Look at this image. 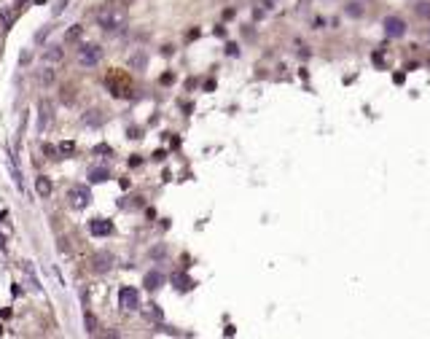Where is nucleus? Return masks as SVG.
<instances>
[{"instance_id":"11","label":"nucleus","mask_w":430,"mask_h":339,"mask_svg":"<svg viewBox=\"0 0 430 339\" xmlns=\"http://www.w3.org/2000/svg\"><path fill=\"white\" fill-rule=\"evenodd\" d=\"M172 286L178 288V291H191L194 280L186 275V272H175V275H172Z\"/></svg>"},{"instance_id":"5","label":"nucleus","mask_w":430,"mask_h":339,"mask_svg":"<svg viewBox=\"0 0 430 339\" xmlns=\"http://www.w3.org/2000/svg\"><path fill=\"white\" fill-rule=\"evenodd\" d=\"M382 27H384V35L387 38H403L406 35V22H403L401 17H387L382 22Z\"/></svg>"},{"instance_id":"4","label":"nucleus","mask_w":430,"mask_h":339,"mask_svg":"<svg viewBox=\"0 0 430 339\" xmlns=\"http://www.w3.org/2000/svg\"><path fill=\"white\" fill-rule=\"evenodd\" d=\"M67 199H70V205L76 207V210H83V207L92 202V191H89V186H73L70 194H67Z\"/></svg>"},{"instance_id":"21","label":"nucleus","mask_w":430,"mask_h":339,"mask_svg":"<svg viewBox=\"0 0 430 339\" xmlns=\"http://www.w3.org/2000/svg\"><path fill=\"white\" fill-rule=\"evenodd\" d=\"M83 318H86V331H89V334H97V323H94L92 312L86 310V315H83Z\"/></svg>"},{"instance_id":"10","label":"nucleus","mask_w":430,"mask_h":339,"mask_svg":"<svg viewBox=\"0 0 430 339\" xmlns=\"http://www.w3.org/2000/svg\"><path fill=\"white\" fill-rule=\"evenodd\" d=\"M62 57H65L62 46H49L43 51V65H57V62H62Z\"/></svg>"},{"instance_id":"23","label":"nucleus","mask_w":430,"mask_h":339,"mask_svg":"<svg viewBox=\"0 0 430 339\" xmlns=\"http://www.w3.org/2000/svg\"><path fill=\"white\" fill-rule=\"evenodd\" d=\"M226 54H229V57H237V54H239V49L234 46V43H229V46H226Z\"/></svg>"},{"instance_id":"18","label":"nucleus","mask_w":430,"mask_h":339,"mask_svg":"<svg viewBox=\"0 0 430 339\" xmlns=\"http://www.w3.org/2000/svg\"><path fill=\"white\" fill-rule=\"evenodd\" d=\"M414 11H417V17L430 19V0H419L417 6H414Z\"/></svg>"},{"instance_id":"8","label":"nucleus","mask_w":430,"mask_h":339,"mask_svg":"<svg viewBox=\"0 0 430 339\" xmlns=\"http://www.w3.org/2000/svg\"><path fill=\"white\" fill-rule=\"evenodd\" d=\"M81 124H83V127H99V124H105V111H99V108L86 111L81 116Z\"/></svg>"},{"instance_id":"27","label":"nucleus","mask_w":430,"mask_h":339,"mask_svg":"<svg viewBox=\"0 0 430 339\" xmlns=\"http://www.w3.org/2000/svg\"><path fill=\"white\" fill-rule=\"evenodd\" d=\"M0 248H6V237L3 234H0Z\"/></svg>"},{"instance_id":"12","label":"nucleus","mask_w":430,"mask_h":339,"mask_svg":"<svg viewBox=\"0 0 430 339\" xmlns=\"http://www.w3.org/2000/svg\"><path fill=\"white\" fill-rule=\"evenodd\" d=\"M111 264H113V256L111 253H97V256H94V272H108V269H111Z\"/></svg>"},{"instance_id":"16","label":"nucleus","mask_w":430,"mask_h":339,"mask_svg":"<svg viewBox=\"0 0 430 339\" xmlns=\"http://www.w3.org/2000/svg\"><path fill=\"white\" fill-rule=\"evenodd\" d=\"M132 68H134V70H140V73L146 70V68H148V54H146V51H137V54H134V57H132Z\"/></svg>"},{"instance_id":"22","label":"nucleus","mask_w":430,"mask_h":339,"mask_svg":"<svg viewBox=\"0 0 430 339\" xmlns=\"http://www.w3.org/2000/svg\"><path fill=\"white\" fill-rule=\"evenodd\" d=\"M49 33H51V27H41V30H38V35H35V43H43Z\"/></svg>"},{"instance_id":"28","label":"nucleus","mask_w":430,"mask_h":339,"mask_svg":"<svg viewBox=\"0 0 430 339\" xmlns=\"http://www.w3.org/2000/svg\"><path fill=\"white\" fill-rule=\"evenodd\" d=\"M118 3H124V6H127V3H132V0H118Z\"/></svg>"},{"instance_id":"7","label":"nucleus","mask_w":430,"mask_h":339,"mask_svg":"<svg viewBox=\"0 0 430 339\" xmlns=\"http://www.w3.org/2000/svg\"><path fill=\"white\" fill-rule=\"evenodd\" d=\"M49 124H51V105H49V100H43L38 108V135H46Z\"/></svg>"},{"instance_id":"15","label":"nucleus","mask_w":430,"mask_h":339,"mask_svg":"<svg viewBox=\"0 0 430 339\" xmlns=\"http://www.w3.org/2000/svg\"><path fill=\"white\" fill-rule=\"evenodd\" d=\"M35 191L41 194V197H49V194H51V181H49L46 175H41L35 181Z\"/></svg>"},{"instance_id":"14","label":"nucleus","mask_w":430,"mask_h":339,"mask_svg":"<svg viewBox=\"0 0 430 339\" xmlns=\"http://www.w3.org/2000/svg\"><path fill=\"white\" fill-rule=\"evenodd\" d=\"M108 178H111V170L108 167H92L89 170V181L92 183H105Z\"/></svg>"},{"instance_id":"3","label":"nucleus","mask_w":430,"mask_h":339,"mask_svg":"<svg viewBox=\"0 0 430 339\" xmlns=\"http://www.w3.org/2000/svg\"><path fill=\"white\" fill-rule=\"evenodd\" d=\"M118 307H121V310H127V312L140 310V291H137V288L124 286L121 291H118Z\"/></svg>"},{"instance_id":"6","label":"nucleus","mask_w":430,"mask_h":339,"mask_svg":"<svg viewBox=\"0 0 430 339\" xmlns=\"http://www.w3.org/2000/svg\"><path fill=\"white\" fill-rule=\"evenodd\" d=\"M89 232L94 237H108V234H113V223L108 218H92L89 221Z\"/></svg>"},{"instance_id":"2","label":"nucleus","mask_w":430,"mask_h":339,"mask_svg":"<svg viewBox=\"0 0 430 339\" xmlns=\"http://www.w3.org/2000/svg\"><path fill=\"white\" fill-rule=\"evenodd\" d=\"M99 59H102V49L97 43H83L78 49V65H83V68H94Z\"/></svg>"},{"instance_id":"1","label":"nucleus","mask_w":430,"mask_h":339,"mask_svg":"<svg viewBox=\"0 0 430 339\" xmlns=\"http://www.w3.org/2000/svg\"><path fill=\"white\" fill-rule=\"evenodd\" d=\"M97 24L108 33H116V30L127 27V8L124 6H102L97 11Z\"/></svg>"},{"instance_id":"24","label":"nucleus","mask_w":430,"mask_h":339,"mask_svg":"<svg viewBox=\"0 0 430 339\" xmlns=\"http://www.w3.org/2000/svg\"><path fill=\"white\" fill-rule=\"evenodd\" d=\"M65 6H67V0H59V6H57V8H54V17H59V14H62V11H65Z\"/></svg>"},{"instance_id":"26","label":"nucleus","mask_w":430,"mask_h":339,"mask_svg":"<svg viewBox=\"0 0 430 339\" xmlns=\"http://www.w3.org/2000/svg\"><path fill=\"white\" fill-rule=\"evenodd\" d=\"M51 78H54V76H51V70L43 73V84H51Z\"/></svg>"},{"instance_id":"25","label":"nucleus","mask_w":430,"mask_h":339,"mask_svg":"<svg viewBox=\"0 0 430 339\" xmlns=\"http://www.w3.org/2000/svg\"><path fill=\"white\" fill-rule=\"evenodd\" d=\"M94 153H111V148H108V146H97V148H94Z\"/></svg>"},{"instance_id":"13","label":"nucleus","mask_w":430,"mask_h":339,"mask_svg":"<svg viewBox=\"0 0 430 339\" xmlns=\"http://www.w3.org/2000/svg\"><path fill=\"white\" fill-rule=\"evenodd\" d=\"M8 172H11V178H14V183H17L19 188H24V181H22V170H19V162H17V156H8Z\"/></svg>"},{"instance_id":"9","label":"nucleus","mask_w":430,"mask_h":339,"mask_svg":"<svg viewBox=\"0 0 430 339\" xmlns=\"http://www.w3.org/2000/svg\"><path fill=\"white\" fill-rule=\"evenodd\" d=\"M162 283H164V275L159 272V269H153V272H148V275L143 277V286H146V291H156Z\"/></svg>"},{"instance_id":"29","label":"nucleus","mask_w":430,"mask_h":339,"mask_svg":"<svg viewBox=\"0 0 430 339\" xmlns=\"http://www.w3.org/2000/svg\"><path fill=\"white\" fill-rule=\"evenodd\" d=\"M428 38H430V33H428Z\"/></svg>"},{"instance_id":"19","label":"nucleus","mask_w":430,"mask_h":339,"mask_svg":"<svg viewBox=\"0 0 430 339\" xmlns=\"http://www.w3.org/2000/svg\"><path fill=\"white\" fill-rule=\"evenodd\" d=\"M59 153H62V156H70V153L76 151V143L73 140H65V143H59V148H57Z\"/></svg>"},{"instance_id":"20","label":"nucleus","mask_w":430,"mask_h":339,"mask_svg":"<svg viewBox=\"0 0 430 339\" xmlns=\"http://www.w3.org/2000/svg\"><path fill=\"white\" fill-rule=\"evenodd\" d=\"M65 38H67V41H76V38H81V24H73V27L67 30V35H65Z\"/></svg>"},{"instance_id":"17","label":"nucleus","mask_w":430,"mask_h":339,"mask_svg":"<svg viewBox=\"0 0 430 339\" xmlns=\"http://www.w3.org/2000/svg\"><path fill=\"white\" fill-rule=\"evenodd\" d=\"M344 14H347V17H352V19H361V17H363V6L358 3V0H352V3H347V6H344Z\"/></svg>"}]
</instances>
